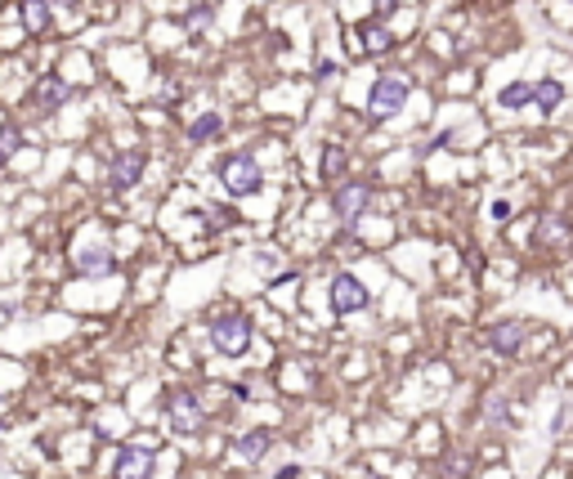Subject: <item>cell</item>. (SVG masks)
Here are the masks:
<instances>
[{
  "mask_svg": "<svg viewBox=\"0 0 573 479\" xmlns=\"http://www.w3.org/2000/svg\"><path fill=\"white\" fill-rule=\"evenodd\" d=\"M220 180H225L229 198H251L260 189V166L251 161V152H233L220 161Z\"/></svg>",
  "mask_w": 573,
  "mask_h": 479,
  "instance_id": "1",
  "label": "cell"
},
{
  "mask_svg": "<svg viewBox=\"0 0 573 479\" xmlns=\"http://www.w3.org/2000/svg\"><path fill=\"white\" fill-rule=\"evenodd\" d=\"M403 104H408V81H403V77L390 72V77H381V81L372 86V104H367V108H372L376 121H390Z\"/></svg>",
  "mask_w": 573,
  "mask_h": 479,
  "instance_id": "2",
  "label": "cell"
},
{
  "mask_svg": "<svg viewBox=\"0 0 573 479\" xmlns=\"http://www.w3.org/2000/svg\"><path fill=\"white\" fill-rule=\"evenodd\" d=\"M211 345L220 350V355H242L246 345H251V323L246 318H237V314H225V318H216L211 323Z\"/></svg>",
  "mask_w": 573,
  "mask_h": 479,
  "instance_id": "3",
  "label": "cell"
},
{
  "mask_svg": "<svg viewBox=\"0 0 573 479\" xmlns=\"http://www.w3.org/2000/svg\"><path fill=\"white\" fill-rule=\"evenodd\" d=\"M143 166H148V157H143L139 148L116 152L113 161H108V189H116V193L134 189V184H139V175H143Z\"/></svg>",
  "mask_w": 573,
  "mask_h": 479,
  "instance_id": "4",
  "label": "cell"
},
{
  "mask_svg": "<svg viewBox=\"0 0 573 479\" xmlns=\"http://www.w3.org/2000/svg\"><path fill=\"white\" fill-rule=\"evenodd\" d=\"M166 417H171V430H175V435H198V430H202V408H198V399L184 394V390L166 399Z\"/></svg>",
  "mask_w": 573,
  "mask_h": 479,
  "instance_id": "5",
  "label": "cell"
},
{
  "mask_svg": "<svg viewBox=\"0 0 573 479\" xmlns=\"http://www.w3.org/2000/svg\"><path fill=\"white\" fill-rule=\"evenodd\" d=\"M372 296H367V287L354 278V273H337L332 278V309L337 314H354V309H363Z\"/></svg>",
  "mask_w": 573,
  "mask_h": 479,
  "instance_id": "6",
  "label": "cell"
},
{
  "mask_svg": "<svg viewBox=\"0 0 573 479\" xmlns=\"http://www.w3.org/2000/svg\"><path fill=\"white\" fill-rule=\"evenodd\" d=\"M367 198H372V189H367V184H341V189H337L332 207H337L341 225H358V216L367 211Z\"/></svg>",
  "mask_w": 573,
  "mask_h": 479,
  "instance_id": "7",
  "label": "cell"
},
{
  "mask_svg": "<svg viewBox=\"0 0 573 479\" xmlns=\"http://www.w3.org/2000/svg\"><path fill=\"white\" fill-rule=\"evenodd\" d=\"M32 99H36V108H45V113H54V108H63L68 99H72V86L63 81V77H41L36 81V90H32Z\"/></svg>",
  "mask_w": 573,
  "mask_h": 479,
  "instance_id": "8",
  "label": "cell"
},
{
  "mask_svg": "<svg viewBox=\"0 0 573 479\" xmlns=\"http://www.w3.org/2000/svg\"><path fill=\"white\" fill-rule=\"evenodd\" d=\"M152 475V453L148 448H121L116 453V479H148Z\"/></svg>",
  "mask_w": 573,
  "mask_h": 479,
  "instance_id": "9",
  "label": "cell"
},
{
  "mask_svg": "<svg viewBox=\"0 0 573 479\" xmlns=\"http://www.w3.org/2000/svg\"><path fill=\"white\" fill-rule=\"evenodd\" d=\"M488 345H493L497 355H520V345H524V323H497V327L488 332Z\"/></svg>",
  "mask_w": 573,
  "mask_h": 479,
  "instance_id": "10",
  "label": "cell"
},
{
  "mask_svg": "<svg viewBox=\"0 0 573 479\" xmlns=\"http://www.w3.org/2000/svg\"><path fill=\"white\" fill-rule=\"evenodd\" d=\"M560 99H565V86L560 81H538V86H529V104H538V113H556L560 108Z\"/></svg>",
  "mask_w": 573,
  "mask_h": 479,
  "instance_id": "11",
  "label": "cell"
},
{
  "mask_svg": "<svg viewBox=\"0 0 573 479\" xmlns=\"http://www.w3.org/2000/svg\"><path fill=\"white\" fill-rule=\"evenodd\" d=\"M116 260L104 251V246H86L81 255H77V273H90V278H99V273H113Z\"/></svg>",
  "mask_w": 573,
  "mask_h": 479,
  "instance_id": "12",
  "label": "cell"
},
{
  "mask_svg": "<svg viewBox=\"0 0 573 479\" xmlns=\"http://www.w3.org/2000/svg\"><path fill=\"white\" fill-rule=\"evenodd\" d=\"M354 50H358V54H385V50H390V32H385L381 23H367V27L358 32Z\"/></svg>",
  "mask_w": 573,
  "mask_h": 479,
  "instance_id": "13",
  "label": "cell"
},
{
  "mask_svg": "<svg viewBox=\"0 0 573 479\" xmlns=\"http://www.w3.org/2000/svg\"><path fill=\"white\" fill-rule=\"evenodd\" d=\"M269 444H273V439H269L264 430H251V435H237V444H233V448H237V457H246V462H260V457L269 453Z\"/></svg>",
  "mask_w": 573,
  "mask_h": 479,
  "instance_id": "14",
  "label": "cell"
},
{
  "mask_svg": "<svg viewBox=\"0 0 573 479\" xmlns=\"http://www.w3.org/2000/svg\"><path fill=\"white\" fill-rule=\"evenodd\" d=\"M18 14H23V27L27 32H45V23H50V5L45 0H23Z\"/></svg>",
  "mask_w": 573,
  "mask_h": 479,
  "instance_id": "15",
  "label": "cell"
},
{
  "mask_svg": "<svg viewBox=\"0 0 573 479\" xmlns=\"http://www.w3.org/2000/svg\"><path fill=\"white\" fill-rule=\"evenodd\" d=\"M220 130H225V117H220V113H207V117H198L193 125H189V139L202 143V139H216Z\"/></svg>",
  "mask_w": 573,
  "mask_h": 479,
  "instance_id": "16",
  "label": "cell"
},
{
  "mask_svg": "<svg viewBox=\"0 0 573 479\" xmlns=\"http://www.w3.org/2000/svg\"><path fill=\"white\" fill-rule=\"evenodd\" d=\"M497 104H502V108H524V104H529V86H524V81L506 86V90L497 95Z\"/></svg>",
  "mask_w": 573,
  "mask_h": 479,
  "instance_id": "17",
  "label": "cell"
},
{
  "mask_svg": "<svg viewBox=\"0 0 573 479\" xmlns=\"http://www.w3.org/2000/svg\"><path fill=\"white\" fill-rule=\"evenodd\" d=\"M341 170H345V148L341 143H328V148H323V175L332 180V175H341Z\"/></svg>",
  "mask_w": 573,
  "mask_h": 479,
  "instance_id": "18",
  "label": "cell"
},
{
  "mask_svg": "<svg viewBox=\"0 0 573 479\" xmlns=\"http://www.w3.org/2000/svg\"><path fill=\"white\" fill-rule=\"evenodd\" d=\"M18 148H23V134H18V125H5V130H0V166H5V161H9Z\"/></svg>",
  "mask_w": 573,
  "mask_h": 479,
  "instance_id": "19",
  "label": "cell"
},
{
  "mask_svg": "<svg viewBox=\"0 0 573 479\" xmlns=\"http://www.w3.org/2000/svg\"><path fill=\"white\" fill-rule=\"evenodd\" d=\"M493 220L506 225V220H511V202H493Z\"/></svg>",
  "mask_w": 573,
  "mask_h": 479,
  "instance_id": "20",
  "label": "cell"
},
{
  "mask_svg": "<svg viewBox=\"0 0 573 479\" xmlns=\"http://www.w3.org/2000/svg\"><path fill=\"white\" fill-rule=\"evenodd\" d=\"M45 5H50V9H54V5H72V0H45Z\"/></svg>",
  "mask_w": 573,
  "mask_h": 479,
  "instance_id": "21",
  "label": "cell"
}]
</instances>
